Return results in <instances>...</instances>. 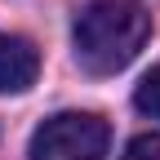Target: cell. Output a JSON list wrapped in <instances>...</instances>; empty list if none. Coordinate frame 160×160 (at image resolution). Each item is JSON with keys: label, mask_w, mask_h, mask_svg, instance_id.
<instances>
[{"label": "cell", "mask_w": 160, "mask_h": 160, "mask_svg": "<svg viewBox=\"0 0 160 160\" xmlns=\"http://www.w3.org/2000/svg\"><path fill=\"white\" fill-rule=\"evenodd\" d=\"M147 36H151V13L142 0H89L76 13L71 45L76 62L89 76H116L138 58Z\"/></svg>", "instance_id": "6da1fadb"}, {"label": "cell", "mask_w": 160, "mask_h": 160, "mask_svg": "<svg viewBox=\"0 0 160 160\" xmlns=\"http://www.w3.org/2000/svg\"><path fill=\"white\" fill-rule=\"evenodd\" d=\"M133 107L160 120V62H156L142 80H138V89H133Z\"/></svg>", "instance_id": "277c9868"}, {"label": "cell", "mask_w": 160, "mask_h": 160, "mask_svg": "<svg viewBox=\"0 0 160 160\" xmlns=\"http://www.w3.org/2000/svg\"><path fill=\"white\" fill-rule=\"evenodd\" d=\"M40 76V53L27 36H0V93H22Z\"/></svg>", "instance_id": "3957f363"}, {"label": "cell", "mask_w": 160, "mask_h": 160, "mask_svg": "<svg viewBox=\"0 0 160 160\" xmlns=\"http://www.w3.org/2000/svg\"><path fill=\"white\" fill-rule=\"evenodd\" d=\"M120 160H160V133H138Z\"/></svg>", "instance_id": "5b68a950"}, {"label": "cell", "mask_w": 160, "mask_h": 160, "mask_svg": "<svg viewBox=\"0 0 160 160\" xmlns=\"http://www.w3.org/2000/svg\"><path fill=\"white\" fill-rule=\"evenodd\" d=\"M111 129L93 111H58L31 133V160H107Z\"/></svg>", "instance_id": "7a4b0ae2"}]
</instances>
